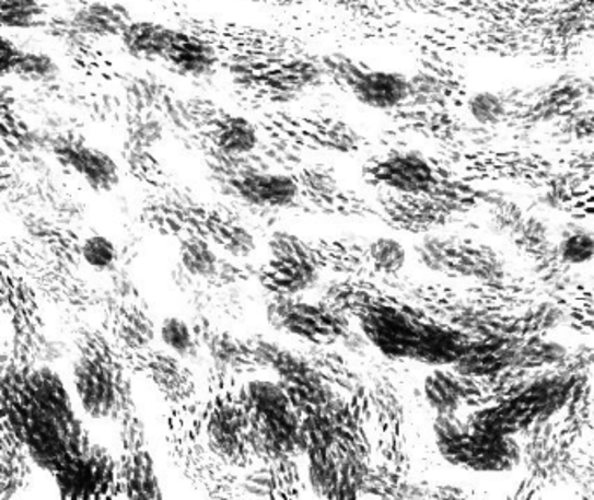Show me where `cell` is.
<instances>
[{"instance_id": "7c38bea8", "label": "cell", "mask_w": 594, "mask_h": 500, "mask_svg": "<svg viewBox=\"0 0 594 500\" xmlns=\"http://www.w3.org/2000/svg\"><path fill=\"white\" fill-rule=\"evenodd\" d=\"M422 266L450 278L497 281L504 278L505 264L488 244L462 240L458 235H426L415 246Z\"/></svg>"}, {"instance_id": "8fae6325", "label": "cell", "mask_w": 594, "mask_h": 500, "mask_svg": "<svg viewBox=\"0 0 594 500\" xmlns=\"http://www.w3.org/2000/svg\"><path fill=\"white\" fill-rule=\"evenodd\" d=\"M269 260L261 264L257 281L270 296H299L321 279L313 241L287 231L270 234Z\"/></svg>"}, {"instance_id": "74e56055", "label": "cell", "mask_w": 594, "mask_h": 500, "mask_svg": "<svg viewBox=\"0 0 594 500\" xmlns=\"http://www.w3.org/2000/svg\"><path fill=\"white\" fill-rule=\"evenodd\" d=\"M567 356H569V351L561 344L555 342V340H546V338H532L526 342H517L513 368L531 370V368L560 364L567 360Z\"/></svg>"}, {"instance_id": "ba28073f", "label": "cell", "mask_w": 594, "mask_h": 500, "mask_svg": "<svg viewBox=\"0 0 594 500\" xmlns=\"http://www.w3.org/2000/svg\"><path fill=\"white\" fill-rule=\"evenodd\" d=\"M39 296L31 282L2 264V304L13 328V363L49 364L60 356L58 344L47 335Z\"/></svg>"}, {"instance_id": "f1b7e54d", "label": "cell", "mask_w": 594, "mask_h": 500, "mask_svg": "<svg viewBox=\"0 0 594 500\" xmlns=\"http://www.w3.org/2000/svg\"><path fill=\"white\" fill-rule=\"evenodd\" d=\"M163 63L182 78L206 79L217 73L223 58L210 40L180 26Z\"/></svg>"}, {"instance_id": "f546056e", "label": "cell", "mask_w": 594, "mask_h": 500, "mask_svg": "<svg viewBox=\"0 0 594 500\" xmlns=\"http://www.w3.org/2000/svg\"><path fill=\"white\" fill-rule=\"evenodd\" d=\"M69 20L75 31L94 40L120 37L126 26L133 22L128 9L116 2H102V0L79 5L70 14Z\"/></svg>"}, {"instance_id": "d6986e66", "label": "cell", "mask_w": 594, "mask_h": 500, "mask_svg": "<svg viewBox=\"0 0 594 500\" xmlns=\"http://www.w3.org/2000/svg\"><path fill=\"white\" fill-rule=\"evenodd\" d=\"M364 178L401 196H429L440 182L428 158L417 150H391L372 159L364 166Z\"/></svg>"}, {"instance_id": "f6af8a7d", "label": "cell", "mask_w": 594, "mask_h": 500, "mask_svg": "<svg viewBox=\"0 0 594 500\" xmlns=\"http://www.w3.org/2000/svg\"><path fill=\"white\" fill-rule=\"evenodd\" d=\"M467 111L478 125L497 126L508 117L509 108L508 102L502 98L501 94L492 93V91H479L467 100Z\"/></svg>"}, {"instance_id": "44dd1931", "label": "cell", "mask_w": 594, "mask_h": 500, "mask_svg": "<svg viewBox=\"0 0 594 500\" xmlns=\"http://www.w3.org/2000/svg\"><path fill=\"white\" fill-rule=\"evenodd\" d=\"M208 206L176 188H164L147 197L140 219L150 231L182 240L185 235H201Z\"/></svg>"}, {"instance_id": "b9f144b4", "label": "cell", "mask_w": 594, "mask_h": 500, "mask_svg": "<svg viewBox=\"0 0 594 500\" xmlns=\"http://www.w3.org/2000/svg\"><path fill=\"white\" fill-rule=\"evenodd\" d=\"M159 337L163 340L167 351L180 356L182 360H190L201 349L194 326L188 325L187 321L180 319V317H166L159 328Z\"/></svg>"}, {"instance_id": "ffe728a7", "label": "cell", "mask_w": 594, "mask_h": 500, "mask_svg": "<svg viewBox=\"0 0 594 500\" xmlns=\"http://www.w3.org/2000/svg\"><path fill=\"white\" fill-rule=\"evenodd\" d=\"M223 196L232 197L235 201L252 210L281 211L296 208L300 201V185L293 173L249 172L234 176L217 185Z\"/></svg>"}, {"instance_id": "603a6c76", "label": "cell", "mask_w": 594, "mask_h": 500, "mask_svg": "<svg viewBox=\"0 0 594 500\" xmlns=\"http://www.w3.org/2000/svg\"><path fill=\"white\" fill-rule=\"evenodd\" d=\"M193 326L201 349L208 352L213 367L237 376L260 372L252 338H241L219 328L206 316H197Z\"/></svg>"}, {"instance_id": "60d3db41", "label": "cell", "mask_w": 594, "mask_h": 500, "mask_svg": "<svg viewBox=\"0 0 594 500\" xmlns=\"http://www.w3.org/2000/svg\"><path fill=\"white\" fill-rule=\"evenodd\" d=\"M366 261L373 272L394 276L407 264V249L394 237H376L366 243Z\"/></svg>"}, {"instance_id": "1f68e13d", "label": "cell", "mask_w": 594, "mask_h": 500, "mask_svg": "<svg viewBox=\"0 0 594 500\" xmlns=\"http://www.w3.org/2000/svg\"><path fill=\"white\" fill-rule=\"evenodd\" d=\"M469 347L467 335L461 334L457 329L423 323L414 361L438 368L458 364V361L469 351Z\"/></svg>"}, {"instance_id": "7bdbcfd3", "label": "cell", "mask_w": 594, "mask_h": 500, "mask_svg": "<svg viewBox=\"0 0 594 500\" xmlns=\"http://www.w3.org/2000/svg\"><path fill=\"white\" fill-rule=\"evenodd\" d=\"M81 258L94 272L112 274L119 269L120 252L107 235L91 234L82 240Z\"/></svg>"}, {"instance_id": "4dcf8cb0", "label": "cell", "mask_w": 594, "mask_h": 500, "mask_svg": "<svg viewBox=\"0 0 594 500\" xmlns=\"http://www.w3.org/2000/svg\"><path fill=\"white\" fill-rule=\"evenodd\" d=\"M2 72L26 84L47 86L60 78V65L46 53L23 49L11 40L2 43Z\"/></svg>"}, {"instance_id": "30bf717a", "label": "cell", "mask_w": 594, "mask_h": 500, "mask_svg": "<svg viewBox=\"0 0 594 500\" xmlns=\"http://www.w3.org/2000/svg\"><path fill=\"white\" fill-rule=\"evenodd\" d=\"M258 126L261 133L270 140L282 141L300 152L325 150L337 154H352L364 143V138H361L351 125L319 114L266 111L260 112Z\"/></svg>"}, {"instance_id": "5bb4252c", "label": "cell", "mask_w": 594, "mask_h": 500, "mask_svg": "<svg viewBox=\"0 0 594 500\" xmlns=\"http://www.w3.org/2000/svg\"><path fill=\"white\" fill-rule=\"evenodd\" d=\"M110 290H105L102 309V328L128 349L152 347L155 338V325L145 300L141 296L133 279L126 270L112 272Z\"/></svg>"}, {"instance_id": "83f0119b", "label": "cell", "mask_w": 594, "mask_h": 500, "mask_svg": "<svg viewBox=\"0 0 594 500\" xmlns=\"http://www.w3.org/2000/svg\"><path fill=\"white\" fill-rule=\"evenodd\" d=\"M201 237L231 258L246 260L257 252V240L249 231L248 223L229 206H208Z\"/></svg>"}, {"instance_id": "cb8c5ba5", "label": "cell", "mask_w": 594, "mask_h": 500, "mask_svg": "<svg viewBox=\"0 0 594 500\" xmlns=\"http://www.w3.org/2000/svg\"><path fill=\"white\" fill-rule=\"evenodd\" d=\"M264 143L260 126L248 117L217 108L202 128L197 150L211 149L228 155L255 154Z\"/></svg>"}, {"instance_id": "6da1fadb", "label": "cell", "mask_w": 594, "mask_h": 500, "mask_svg": "<svg viewBox=\"0 0 594 500\" xmlns=\"http://www.w3.org/2000/svg\"><path fill=\"white\" fill-rule=\"evenodd\" d=\"M2 423L40 469L60 475L90 446L63 379L49 364H16L4 356Z\"/></svg>"}, {"instance_id": "ab89813d", "label": "cell", "mask_w": 594, "mask_h": 500, "mask_svg": "<svg viewBox=\"0 0 594 500\" xmlns=\"http://www.w3.org/2000/svg\"><path fill=\"white\" fill-rule=\"evenodd\" d=\"M0 23L11 31H32L46 25L40 0H0Z\"/></svg>"}, {"instance_id": "277c9868", "label": "cell", "mask_w": 594, "mask_h": 500, "mask_svg": "<svg viewBox=\"0 0 594 500\" xmlns=\"http://www.w3.org/2000/svg\"><path fill=\"white\" fill-rule=\"evenodd\" d=\"M202 431L214 457L223 464L240 470L257 466L252 423L244 403V382L240 376L211 367L208 398L202 403Z\"/></svg>"}, {"instance_id": "8d00e7d4", "label": "cell", "mask_w": 594, "mask_h": 500, "mask_svg": "<svg viewBox=\"0 0 594 500\" xmlns=\"http://www.w3.org/2000/svg\"><path fill=\"white\" fill-rule=\"evenodd\" d=\"M123 158H125L129 175L137 178V181L143 182L154 190L172 188L170 176L164 172L163 164L159 163L158 158L147 147L135 146V143L125 141Z\"/></svg>"}, {"instance_id": "8992f818", "label": "cell", "mask_w": 594, "mask_h": 500, "mask_svg": "<svg viewBox=\"0 0 594 500\" xmlns=\"http://www.w3.org/2000/svg\"><path fill=\"white\" fill-rule=\"evenodd\" d=\"M222 67L244 98L264 105H282L319 86L325 79L319 61L307 55L232 56Z\"/></svg>"}, {"instance_id": "f35d334b", "label": "cell", "mask_w": 594, "mask_h": 500, "mask_svg": "<svg viewBox=\"0 0 594 500\" xmlns=\"http://www.w3.org/2000/svg\"><path fill=\"white\" fill-rule=\"evenodd\" d=\"M125 123L129 143L152 149L163 138L164 120L155 112L126 107Z\"/></svg>"}, {"instance_id": "ac0fdd59", "label": "cell", "mask_w": 594, "mask_h": 500, "mask_svg": "<svg viewBox=\"0 0 594 500\" xmlns=\"http://www.w3.org/2000/svg\"><path fill=\"white\" fill-rule=\"evenodd\" d=\"M55 479L63 499H123L119 461L112 457L105 446L96 445L93 441L81 457L69 469L56 475Z\"/></svg>"}, {"instance_id": "3957f363", "label": "cell", "mask_w": 594, "mask_h": 500, "mask_svg": "<svg viewBox=\"0 0 594 500\" xmlns=\"http://www.w3.org/2000/svg\"><path fill=\"white\" fill-rule=\"evenodd\" d=\"M2 264L31 282L49 304L78 314L102 309L105 290L91 284L86 278H82L79 269L40 248L26 235L4 237Z\"/></svg>"}, {"instance_id": "2e32d148", "label": "cell", "mask_w": 594, "mask_h": 500, "mask_svg": "<svg viewBox=\"0 0 594 500\" xmlns=\"http://www.w3.org/2000/svg\"><path fill=\"white\" fill-rule=\"evenodd\" d=\"M120 458L119 476L123 499H163L154 458L147 443L145 423L137 408L119 420Z\"/></svg>"}, {"instance_id": "4fadbf2b", "label": "cell", "mask_w": 594, "mask_h": 500, "mask_svg": "<svg viewBox=\"0 0 594 500\" xmlns=\"http://www.w3.org/2000/svg\"><path fill=\"white\" fill-rule=\"evenodd\" d=\"M266 314L276 332L300 338L311 346H335L342 342L351 329L349 316L325 300L311 304L296 296H272L267 302Z\"/></svg>"}, {"instance_id": "9a60e30c", "label": "cell", "mask_w": 594, "mask_h": 500, "mask_svg": "<svg viewBox=\"0 0 594 500\" xmlns=\"http://www.w3.org/2000/svg\"><path fill=\"white\" fill-rule=\"evenodd\" d=\"M117 347L131 373L145 376L163 396L167 407H184L188 403L199 402L196 376L180 356L155 347L128 349L119 344Z\"/></svg>"}, {"instance_id": "484cf974", "label": "cell", "mask_w": 594, "mask_h": 500, "mask_svg": "<svg viewBox=\"0 0 594 500\" xmlns=\"http://www.w3.org/2000/svg\"><path fill=\"white\" fill-rule=\"evenodd\" d=\"M347 91L364 107L391 112L411 96L410 78L394 70L363 69L356 73Z\"/></svg>"}, {"instance_id": "e0dca14e", "label": "cell", "mask_w": 594, "mask_h": 500, "mask_svg": "<svg viewBox=\"0 0 594 500\" xmlns=\"http://www.w3.org/2000/svg\"><path fill=\"white\" fill-rule=\"evenodd\" d=\"M47 152L55 155L56 163L65 172L79 176L94 193H110L119 185L120 170L116 159L90 146L78 131H47Z\"/></svg>"}, {"instance_id": "e575fe53", "label": "cell", "mask_w": 594, "mask_h": 500, "mask_svg": "<svg viewBox=\"0 0 594 500\" xmlns=\"http://www.w3.org/2000/svg\"><path fill=\"white\" fill-rule=\"evenodd\" d=\"M178 258L182 269L187 270L193 278L211 284L225 257H220L213 244L201 235H185L178 240Z\"/></svg>"}, {"instance_id": "9c48e42d", "label": "cell", "mask_w": 594, "mask_h": 500, "mask_svg": "<svg viewBox=\"0 0 594 500\" xmlns=\"http://www.w3.org/2000/svg\"><path fill=\"white\" fill-rule=\"evenodd\" d=\"M434 437L441 455L464 469L502 473L513 469L520 462V446L511 434L464 426L454 419V415H438Z\"/></svg>"}, {"instance_id": "4316f807", "label": "cell", "mask_w": 594, "mask_h": 500, "mask_svg": "<svg viewBox=\"0 0 594 500\" xmlns=\"http://www.w3.org/2000/svg\"><path fill=\"white\" fill-rule=\"evenodd\" d=\"M13 213L22 223L26 237H31L34 243L39 244L40 248L60 258L65 264H69L70 267L81 269V248L84 237H81V232L75 225L58 222V220L39 213H31V211H13Z\"/></svg>"}, {"instance_id": "7a4b0ae2", "label": "cell", "mask_w": 594, "mask_h": 500, "mask_svg": "<svg viewBox=\"0 0 594 500\" xmlns=\"http://www.w3.org/2000/svg\"><path fill=\"white\" fill-rule=\"evenodd\" d=\"M78 358L73 361L72 382L82 408L98 420H119L133 410V382L116 340L102 326L73 329Z\"/></svg>"}, {"instance_id": "d6a6232c", "label": "cell", "mask_w": 594, "mask_h": 500, "mask_svg": "<svg viewBox=\"0 0 594 500\" xmlns=\"http://www.w3.org/2000/svg\"><path fill=\"white\" fill-rule=\"evenodd\" d=\"M178 28L163 25V23L131 22L120 35L119 40L129 56L141 61H164Z\"/></svg>"}, {"instance_id": "836d02e7", "label": "cell", "mask_w": 594, "mask_h": 500, "mask_svg": "<svg viewBox=\"0 0 594 500\" xmlns=\"http://www.w3.org/2000/svg\"><path fill=\"white\" fill-rule=\"evenodd\" d=\"M0 445V499L8 500L26 484L32 458L25 445L5 423H2Z\"/></svg>"}, {"instance_id": "7402d4cb", "label": "cell", "mask_w": 594, "mask_h": 500, "mask_svg": "<svg viewBox=\"0 0 594 500\" xmlns=\"http://www.w3.org/2000/svg\"><path fill=\"white\" fill-rule=\"evenodd\" d=\"M293 175L300 185V201L296 208H308L311 213L331 217H361L370 213L366 202L347 190L329 167L304 164Z\"/></svg>"}, {"instance_id": "5b68a950", "label": "cell", "mask_w": 594, "mask_h": 500, "mask_svg": "<svg viewBox=\"0 0 594 500\" xmlns=\"http://www.w3.org/2000/svg\"><path fill=\"white\" fill-rule=\"evenodd\" d=\"M2 194L13 211H31L75 225L86 217V205L56 176L37 152L2 158Z\"/></svg>"}, {"instance_id": "52a82bcc", "label": "cell", "mask_w": 594, "mask_h": 500, "mask_svg": "<svg viewBox=\"0 0 594 500\" xmlns=\"http://www.w3.org/2000/svg\"><path fill=\"white\" fill-rule=\"evenodd\" d=\"M244 403L258 462L304 455V423L281 382L261 379L246 382Z\"/></svg>"}, {"instance_id": "d4e9b609", "label": "cell", "mask_w": 594, "mask_h": 500, "mask_svg": "<svg viewBox=\"0 0 594 500\" xmlns=\"http://www.w3.org/2000/svg\"><path fill=\"white\" fill-rule=\"evenodd\" d=\"M304 487L296 458L258 462L241 476V496L255 499H300Z\"/></svg>"}, {"instance_id": "d590c367", "label": "cell", "mask_w": 594, "mask_h": 500, "mask_svg": "<svg viewBox=\"0 0 594 500\" xmlns=\"http://www.w3.org/2000/svg\"><path fill=\"white\" fill-rule=\"evenodd\" d=\"M423 393L438 415H454L467 398V387L462 384L461 379L443 372L440 368L426 379Z\"/></svg>"}, {"instance_id": "ee69618b", "label": "cell", "mask_w": 594, "mask_h": 500, "mask_svg": "<svg viewBox=\"0 0 594 500\" xmlns=\"http://www.w3.org/2000/svg\"><path fill=\"white\" fill-rule=\"evenodd\" d=\"M556 253L567 266L590 264L594 260V232L586 228H570L558 243Z\"/></svg>"}]
</instances>
